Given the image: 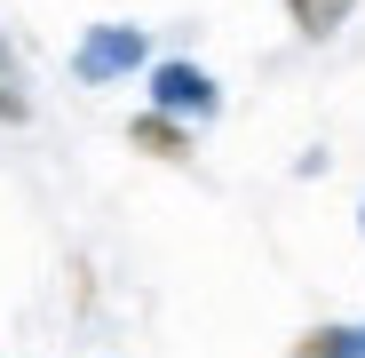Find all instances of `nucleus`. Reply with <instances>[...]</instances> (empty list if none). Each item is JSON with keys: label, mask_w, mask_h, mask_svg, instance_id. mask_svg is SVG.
<instances>
[{"label": "nucleus", "mask_w": 365, "mask_h": 358, "mask_svg": "<svg viewBox=\"0 0 365 358\" xmlns=\"http://www.w3.org/2000/svg\"><path fill=\"white\" fill-rule=\"evenodd\" d=\"M135 144H151L159 159H175V151H191V128H182L175 111H151V119H135Z\"/></svg>", "instance_id": "obj_4"}, {"label": "nucleus", "mask_w": 365, "mask_h": 358, "mask_svg": "<svg viewBox=\"0 0 365 358\" xmlns=\"http://www.w3.org/2000/svg\"><path fill=\"white\" fill-rule=\"evenodd\" d=\"M349 9H357V0H286V16H294L302 32H310V40H326V32H334Z\"/></svg>", "instance_id": "obj_5"}, {"label": "nucleus", "mask_w": 365, "mask_h": 358, "mask_svg": "<svg viewBox=\"0 0 365 358\" xmlns=\"http://www.w3.org/2000/svg\"><path fill=\"white\" fill-rule=\"evenodd\" d=\"M294 358H365V319L357 327H310L294 342Z\"/></svg>", "instance_id": "obj_3"}, {"label": "nucleus", "mask_w": 365, "mask_h": 358, "mask_svg": "<svg viewBox=\"0 0 365 358\" xmlns=\"http://www.w3.org/2000/svg\"><path fill=\"white\" fill-rule=\"evenodd\" d=\"M215 80L199 72V64H182V56H167V64H151V111H175V119H215Z\"/></svg>", "instance_id": "obj_2"}, {"label": "nucleus", "mask_w": 365, "mask_h": 358, "mask_svg": "<svg viewBox=\"0 0 365 358\" xmlns=\"http://www.w3.org/2000/svg\"><path fill=\"white\" fill-rule=\"evenodd\" d=\"M143 56H151L143 24H88V40L72 48V72H80L88 88H111V80L143 72Z\"/></svg>", "instance_id": "obj_1"}, {"label": "nucleus", "mask_w": 365, "mask_h": 358, "mask_svg": "<svg viewBox=\"0 0 365 358\" xmlns=\"http://www.w3.org/2000/svg\"><path fill=\"white\" fill-rule=\"evenodd\" d=\"M24 111V96H16V80H9V56H0V119H16Z\"/></svg>", "instance_id": "obj_6"}]
</instances>
